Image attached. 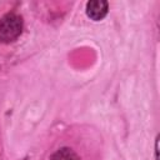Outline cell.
Returning a JSON list of instances; mask_svg holds the SVG:
<instances>
[{
  "mask_svg": "<svg viewBox=\"0 0 160 160\" xmlns=\"http://www.w3.org/2000/svg\"><path fill=\"white\" fill-rule=\"evenodd\" d=\"M22 30V20L16 14H6L0 20V41L11 42L19 38Z\"/></svg>",
  "mask_w": 160,
  "mask_h": 160,
  "instance_id": "6da1fadb",
  "label": "cell"
},
{
  "mask_svg": "<svg viewBox=\"0 0 160 160\" xmlns=\"http://www.w3.org/2000/svg\"><path fill=\"white\" fill-rule=\"evenodd\" d=\"M86 12L92 20H101L108 12V2L102 0L89 1L86 5Z\"/></svg>",
  "mask_w": 160,
  "mask_h": 160,
  "instance_id": "7a4b0ae2",
  "label": "cell"
},
{
  "mask_svg": "<svg viewBox=\"0 0 160 160\" xmlns=\"http://www.w3.org/2000/svg\"><path fill=\"white\" fill-rule=\"evenodd\" d=\"M50 160H78V156L71 149L62 148V149L58 150L55 154H52Z\"/></svg>",
  "mask_w": 160,
  "mask_h": 160,
  "instance_id": "3957f363",
  "label": "cell"
}]
</instances>
